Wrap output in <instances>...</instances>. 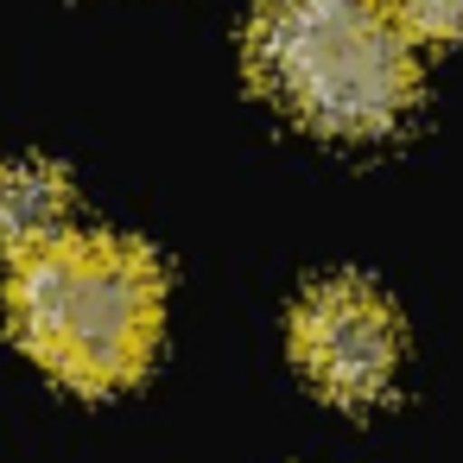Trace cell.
Returning <instances> with one entry per match:
<instances>
[{
    "label": "cell",
    "mask_w": 463,
    "mask_h": 463,
    "mask_svg": "<svg viewBox=\"0 0 463 463\" xmlns=\"http://www.w3.org/2000/svg\"><path fill=\"white\" fill-rule=\"evenodd\" d=\"M14 336L71 387L109 393L134 381L159 343L165 286L140 241L58 235L20 254L7 286Z\"/></svg>",
    "instance_id": "7a4b0ae2"
},
{
    "label": "cell",
    "mask_w": 463,
    "mask_h": 463,
    "mask_svg": "<svg viewBox=\"0 0 463 463\" xmlns=\"http://www.w3.org/2000/svg\"><path fill=\"white\" fill-rule=\"evenodd\" d=\"M400 26L431 45H463V0H387Z\"/></svg>",
    "instance_id": "5b68a950"
},
{
    "label": "cell",
    "mask_w": 463,
    "mask_h": 463,
    "mask_svg": "<svg viewBox=\"0 0 463 463\" xmlns=\"http://www.w3.org/2000/svg\"><path fill=\"white\" fill-rule=\"evenodd\" d=\"M292 355L305 381L343 406H368L400 374V317L362 279H324L292 311Z\"/></svg>",
    "instance_id": "3957f363"
},
{
    "label": "cell",
    "mask_w": 463,
    "mask_h": 463,
    "mask_svg": "<svg viewBox=\"0 0 463 463\" xmlns=\"http://www.w3.org/2000/svg\"><path fill=\"white\" fill-rule=\"evenodd\" d=\"M58 235H71V178L45 159H7L0 165V254L20 260Z\"/></svg>",
    "instance_id": "277c9868"
},
{
    "label": "cell",
    "mask_w": 463,
    "mask_h": 463,
    "mask_svg": "<svg viewBox=\"0 0 463 463\" xmlns=\"http://www.w3.org/2000/svg\"><path fill=\"white\" fill-rule=\"evenodd\" d=\"M248 64L286 115L336 140L387 134L419 90L412 33L387 0H260Z\"/></svg>",
    "instance_id": "6da1fadb"
}]
</instances>
